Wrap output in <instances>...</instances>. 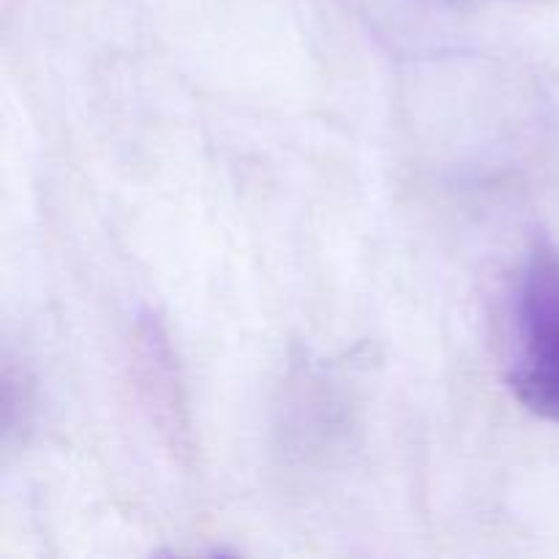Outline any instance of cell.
Listing matches in <instances>:
<instances>
[{
  "label": "cell",
  "instance_id": "6da1fadb",
  "mask_svg": "<svg viewBox=\"0 0 559 559\" xmlns=\"http://www.w3.org/2000/svg\"><path fill=\"white\" fill-rule=\"evenodd\" d=\"M508 388L533 415L559 424V249L530 251L513 289Z\"/></svg>",
  "mask_w": 559,
  "mask_h": 559
}]
</instances>
